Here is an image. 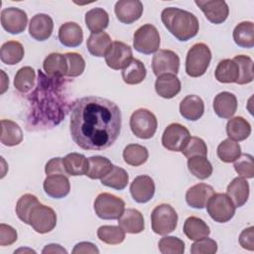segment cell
Masks as SVG:
<instances>
[{"instance_id":"6da1fadb","label":"cell","mask_w":254,"mask_h":254,"mask_svg":"<svg viewBox=\"0 0 254 254\" xmlns=\"http://www.w3.org/2000/svg\"><path fill=\"white\" fill-rule=\"evenodd\" d=\"M121 130V111L113 101L99 96L77 99L70 111L69 131L83 150L101 151L110 147Z\"/></svg>"},{"instance_id":"7a4b0ae2","label":"cell","mask_w":254,"mask_h":254,"mask_svg":"<svg viewBox=\"0 0 254 254\" xmlns=\"http://www.w3.org/2000/svg\"><path fill=\"white\" fill-rule=\"evenodd\" d=\"M39 78L37 88L33 93L34 112L40 113L37 120L44 126H54L59 124L65 116L66 98L63 90L64 77H46L45 74L38 70Z\"/></svg>"},{"instance_id":"3957f363","label":"cell","mask_w":254,"mask_h":254,"mask_svg":"<svg viewBox=\"0 0 254 254\" xmlns=\"http://www.w3.org/2000/svg\"><path fill=\"white\" fill-rule=\"evenodd\" d=\"M166 29L179 41L187 42L198 33L199 23L190 12L177 7H167L161 13Z\"/></svg>"},{"instance_id":"277c9868","label":"cell","mask_w":254,"mask_h":254,"mask_svg":"<svg viewBox=\"0 0 254 254\" xmlns=\"http://www.w3.org/2000/svg\"><path fill=\"white\" fill-rule=\"evenodd\" d=\"M211 61V52L203 43L194 44L187 54L186 72L190 77H198L205 73Z\"/></svg>"},{"instance_id":"5b68a950","label":"cell","mask_w":254,"mask_h":254,"mask_svg":"<svg viewBox=\"0 0 254 254\" xmlns=\"http://www.w3.org/2000/svg\"><path fill=\"white\" fill-rule=\"evenodd\" d=\"M152 230L159 235H168L173 232L178 225L177 211L168 203L157 205L151 213Z\"/></svg>"},{"instance_id":"8992f818","label":"cell","mask_w":254,"mask_h":254,"mask_svg":"<svg viewBox=\"0 0 254 254\" xmlns=\"http://www.w3.org/2000/svg\"><path fill=\"white\" fill-rule=\"evenodd\" d=\"M95 214L105 220L118 219L125 210V202L122 198L108 193H99L93 203Z\"/></svg>"},{"instance_id":"52a82bcc","label":"cell","mask_w":254,"mask_h":254,"mask_svg":"<svg viewBox=\"0 0 254 254\" xmlns=\"http://www.w3.org/2000/svg\"><path fill=\"white\" fill-rule=\"evenodd\" d=\"M158 127V121L153 112L146 108L135 110L130 117V128L133 134L140 139L152 138Z\"/></svg>"},{"instance_id":"ba28073f","label":"cell","mask_w":254,"mask_h":254,"mask_svg":"<svg viewBox=\"0 0 254 254\" xmlns=\"http://www.w3.org/2000/svg\"><path fill=\"white\" fill-rule=\"evenodd\" d=\"M160 34L157 28L151 24H145L138 28L133 36V47L144 55H151L159 51Z\"/></svg>"},{"instance_id":"9c48e42d","label":"cell","mask_w":254,"mask_h":254,"mask_svg":"<svg viewBox=\"0 0 254 254\" xmlns=\"http://www.w3.org/2000/svg\"><path fill=\"white\" fill-rule=\"evenodd\" d=\"M206 209L212 220L225 223L234 216L236 206L226 193L214 192L206 204Z\"/></svg>"},{"instance_id":"30bf717a","label":"cell","mask_w":254,"mask_h":254,"mask_svg":"<svg viewBox=\"0 0 254 254\" xmlns=\"http://www.w3.org/2000/svg\"><path fill=\"white\" fill-rule=\"evenodd\" d=\"M28 224L38 233H48L57 225V214L52 207L39 202L32 208L28 217Z\"/></svg>"},{"instance_id":"8fae6325","label":"cell","mask_w":254,"mask_h":254,"mask_svg":"<svg viewBox=\"0 0 254 254\" xmlns=\"http://www.w3.org/2000/svg\"><path fill=\"white\" fill-rule=\"evenodd\" d=\"M190 138V131L180 123H172L167 126L162 135V145L173 152H182Z\"/></svg>"},{"instance_id":"7c38bea8","label":"cell","mask_w":254,"mask_h":254,"mask_svg":"<svg viewBox=\"0 0 254 254\" xmlns=\"http://www.w3.org/2000/svg\"><path fill=\"white\" fill-rule=\"evenodd\" d=\"M180 68V58L171 50H159L152 59V69L155 75L165 73L177 74Z\"/></svg>"},{"instance_id":"4fadbf2b","label":"cell","mask_w":254,"mask_h":254,"mask_svg":"<svg viewBox=\"0 0 254 254\" xmlns=\"http://www.w3.org/2000/svg\"><path fill=\"white\" fill-rule=\"evenodd\" d=\"M105 63L106 64L115 70L123 69L133 59L132 49L129 45L115 41L112 42L111 47L107 51L105 55Z\"/></svg>"},{"instance_id":"5bb4252c","label":"cell","mask_w":254,"mask_h":254,"mask_svg":"<svg viewBox=\"0 0 254 254\" xmlns=\"http://www.w3.org/2000/svg\"><path fill=\"white\" fill-rule=\"evenodd\" d=\"M28 22L27 13L16 7H8L1 11V25L3 29L12 35L25 31Z\"/></svg>"},{"instance_id":"9a60e30c","label":"cell","mask_w":254,"mask_h":254,"mask_svg":"<svg viewBox=\"0 0 254 254\" xmlns=\"http://www.w3.org/2000/svg\"><path fill=\"white\" fill-rule=\"evenodd\" d=\"M194 3L212 24H221L228 17L229 8L223 0H195Z\"/></svg>"},{"instance_id":"2e32d148","label":"cell","mask_w":254,"mask_h":254,"mask_svg":"<svg viewBox=\"0 0 254 254\" xmlns=\"http://www.w3.org/2000/svg\"><path fill=\"white\" fill-rule=\"evenodd\" d=\"M143 4L139 0H119L114 6L117 19L127 25L139 20L143 14Z\"/></svg>"},{"instance_id":"e0dca14e","label":"cell","mask_w":254,"mask_h":254,"mask_svg":"<svg viewBox=\"0 0 254 254\" xmlns=\"http://www.w3.org/2000/svg\"><path fill=\"white\" fill-rule=\"evenodd\" d=\"M130 193L138 203L150 201L155 194V183L153 179L147 175L136 177L130 185Z\"/></svg>"},{"instance_id":"ac0fdd59","label":"cell","mask_w":254,"mask_h":254,"mask_svg":"<svg viewBox=\"0 0 254 254\" xmlns=\"http://www.w3.org/2000/svg\"><path fill=\"white\" fill-rule=\"evenodd\" d=\"M45 192L53 198H63L69 193L70 184L67 176L64 174L49 175L44 181Z\"/></svg>"},{"instance_id":"d6986e66","label":"cell","mask_w":254,"mask_h":254,"mask_svg":"<svg viewBox=\"0 0 254 254\" xmlns=\"http://www.w3.org/2000/svg\"><path fill=\"white\" fill-rule=\"evenodd\" d=\"M54 29L53 19L47 14H36L32 17L29 24V34L37 41L48 40Z\"/></svg>"},{"instance_id":"ffe728a7","label":"cell","mask_w":254,"mask_h":254,"mask_svg":"<svg viewBox=\"0 0 254 254\" xmlns=\"http://www.w3.org/2000/svg\"><path fill=\"white\" fill-rule=\"evenodd\" d=\"M214 194V190L211 186L200 183L190 187L186 193V201L187 203L193 208H204L210 199V197Z\"/></svg>"},{"instance_id":"44dd1931","label":"cell","mask_w":254,"mask_h":254,"mask_svg":"<svg viewBox=\"0 0 254 254\" xmlns=\"http://www.w3.org/2000/svg\"><path fill=\"white\" fill-rule=\"evenodd\" d=\"M215 114L223 119H230L237 110V98L228 91L219 92L213 99Z\"/></svg>"},{"instance_id":"7402d4cb","label":"cell","mask_w":254,"mask_h":254,"mask_svg":"<svg viewBox=\"0 0 254 254\" xmlns=\"http://www.w3.org/2000/svg\"><path fill=\"white\" fill-rule=\"evenodd\" d=\"M181 81L175 74H161L155 81V90L157 94L166 99L175 97L181 91Z\"/></svg>"},{"instance_id":"603a6c76","label":"cell","mask_w":254,"mask_h":254,"mask_svg":"<svg viewBox=\"0 0 254 254\" xmlns=\"http://www.w3.org/2000/svg\"><path fill=\"white\" fill-rule=\"evenodd\" d=\"M118 225L127 233H140L145 229L143 214L138 209L127 208L118 218Z\"/></svg>"},{"instance_id":"cb8c5ba5","label":"cell","mask_w":254,"mask_h":254,"mask_svg":"<svg viewBox=\"0 0 254 254\" xmlns=\"http://www.w3.org/2000/svg\"><path fill=\"white\" fill-rule=\"evenodd\" d=\"M59 40L62 45L68 48L78 47L83 40L81 27L74 22H66L59 29Z\"/></svg>"},{"instance_id":"d4e9b609","label":"cell","mask_w":254,"mask_h":254,"mask_svg":"<svg viewBox=\"0 0 254 254\" xmlns=\"http://www.w3.org/2000/svg\"><path fill=\"white\" fill-rule=\"evenodd\" d=\"M203 112L204 103L198 95H187L180 103V113L187 120L196 121L203 115Z\"/></svg>"},{"instance_id":"484cf974","label":"cell","mask_w":254,"mask_h":254,"mask_svg":"<svg viewBox=\"0 0 254 254\" xmlns=\"http://www.w3.org/2000/svg\"><path fill=\"white\" fill-rule=\"evenodd\" d=\"M226 194L236 207L243 206L249 197V184L246 179L241 177L234 178L227 186Z\"/></svg>"},{"instance_id":"4316f807","label":"cell","mask_w":254,"mask_h":254,"mask_svg":"<svg viewBox=\"0 0 254 254\" xmlns=\"http://www.w3.org/2000/svg\"><path fill=\"white\" fill-rule=\"evenodd\" d=\"M112 45L110 36L105 32L91 33L86 41V47L90 55L101 58L105 57L107 51Z\"/></svg>"},{"instance_id":"83f0119b","label":"cell","mask_w":254,"mask_h":254,"mask_svg":"<svg viewBox=\"0 0 254 254\" xmlns=\"http://www.w3.org/2000/svg\"><path fill=\"white\" fill-rule=\"evenodd\" d=\"M43 67L49 76L64 77L67 72L66 58L63 54L52 53L44 60Z\"/></svg>"},{"instance_id":"f1b7e54d","label":"cell","mask_w":254,"mask_h":254,"mask_svg":"<svg viewBox=\"0 0 254 254\" xmlns=\"http://www.w3.org/2000/svg\"><path fill=\"white\" fill-rule=\"evenodd\" d=\"M226 133L229 139L240 142L249 137L251 134L250 123L241 116L230 118L226 124Z\"/></svg>"},{"instance_id":"f546056e","label":"cell","mask_w":254,"mask_h":254,"mask_svg":"<svg viewBox=\"0 0 254 254\" xmlns=\"http://www.w3.org/2000/svg\"><path fill=\"white\" fill-rule=\"evenodd\" d=\"M64 167L67 176H83L88 170V159L78 153H69L63 158Z\"/></svg>"},{"instance_id":"4dcf8cb0","label":"cell","mask_w":254,"mask_h":254,"mask_svg":"<svg viewBox=\"0 0 254 254\" xmlns=\"http://www.w3.org/2000/svg\"><path fill=\"white\" fill-rule=\"evenodd\" d=\"M214 76L217 81L221 83H233L236 82L239 77L238 64L230 59L222 60L218 63Z\"/></svg>"},{"instance_id":"1f68e13d","label":"cell","mask_w":254,"mask_h":254,"mask_svg":"<svg viewBox=\"0 0 254 254\" xmlns=\"http://www.w3.org/2000/svg\"><path fill=\"white\" fill-rule=\"evenodd\" d=\"M23 141V132L20 126L8 119L1 120V143L8 147L19 145Z\"/></svg>"},{"instance_id":"d6a6232c","label":"cell","mask_w":254,"mask_h":254,"mask_svg":"<svg viewBox=\"0 0 254 254\" xmlns=\"http://www.w3.org/2000/svg\"><path fill=\"white\" fill-rule=\"evenodd\" d=\"M24 54L23 45L17 41H8L0 49V59L3 64L8 65L19 64L23 60Z\"/></svg>"},{"instance_id":"836d02e7","label":"cell","mask_w":254,"mask_h":254,"mask_svg":"<svg viewBox=\"0 0 254 254\" xmlns=\"http://www.w3.org/2000/svg\"><path fill=\"white\" fill-rule=\"evenodd\" d=\"M147 69L145 64L137 59H132L122 69V78L125 83L130 85L141 83L145 79Z\"/></svg>"},{"instance_id":"e575fe53","label":"cell","mask_w":254,"mask_h":254,"mask_svg":"<svg viewBox=\"0 0 254 254\" xmlns=\"http://www.w3.org/2000/svg\"><path fill=\"white\" fill-rule=\"evenodd\" d=\"M233 40L241 48L251 49L254 47V24L251 21L239 23L233 30Z\"/></svg>"},{"instance_id":"d590c367","label":"cell","mask_w":254,"mask_h":254,"mask_svg":"<svg viewBox=\"0 0 254 254\" xmlns=\"http://www.w3.org/2000/svg\"><path fill=\"white\" fill-rule=\"evenodd\" d=\"M85 25L91 33L102 32L109 24L108 13L102 8H92L85 13Z\"/></svg>"},{"instance_id":"8d00e7d4","label":"cell","mask_w":254,"mask_h":254,"mask_svg":"<svg viewBox=\"0 0 254 254\" xmlns=\"http://www.w3.org/2000/svg\"><path fill=\"white\" fill-rule=\"evenodd\" d=\"M184 233L190 240H197L208 236L210 233L209 226L199 217L190 216L184 223Z\"/></svg>"},{"instance_id":"74e56055","label":"cell","mask_w":254,"mask_h":254,"mask_svg":"<svg viewBox=\"0 0 254 254\" xmlns=\"http://www.w3.org/2000/svg\"><path fill=\"white\" fill-rule=\"evenodd\" d=\"M123 160L127 165L139 167L145 164L149 158V152L146 147L139 144L127 145L122 153Z\"/></svg>"},{"instance_id":"f35d334b","label":"cell","mask_w":254,"mask_h":254,"mask_svg":"<svg viewBox=\"0 0 254 254\" xmlns=\"http://www.w3.org/2000/svg\"><path fill=\"white\" fill-rule=\"evenodd\" d=\"M100 182L103 186L117 190H122L128 185L129 176L124 169L113 165L110 172L102 179H100Z\"/></svg>"},{"instance_id":"ab89813d","label":"cell","mask_w":254,"mask_h":254,"mask_svg":"<svg viewBox=\"0 0 254 254\" xmlns=\"http://www.w3.org/2000/svg\"><path fill=\"white\" fill-rule=\"evenodd\" d=\"M36 71L31 66H23L15 74L14 86L20 93H28L35 86Z\"/></svg>"},{"instance_id":"60d3db41","label":"cell","mask_w":254,"mask_h":254,"mask_svg":"<svg viewBox=\"0 0 254 254\" xmlns=\"http://www.w3.org/2000/svg\"><path fill=\"white\" fill-rule=\"evenodd\" d=\"M112 163L105 157L92 156L88 158V170L85 176L91 180L102 179L112 169Z\"/></svg>"},{"instance_id":"b9f144b4","label":"cell","mask_w":254,"mask_h":254,"mask_svg":"<svg viewBox=\"0 0 254 254\" xmlns=\"http://www.w3.org/2000/svg\"><path fill=\"white\" fill-rule=\"evenodd\" d=\"M188 169L192 176L199 180H205L212 174V166L204 156L188 158Z\"/></svg>"},{"instance_id":"7bdbcfd3","label":"cell","mask_w":254,"mask_h":254,"mask_svg":"<svg viewBox=\"0 0 254 254\" xmlns=\"http://www.w3.org/2000/svg\"><path fill=\"white\" fill-rule=\"evenodd\" d=\"M97 237L106 244L117 245L124 241L125 231L119 225H102L97 229Z\"/></svg>"},{"instance_id":"ee69618b","label":"cell","mask_w":254,"mask_h":254,"mask_svg":"<svg viewBox=\"0 0 254 254\" xmlns=\"http://www.w3.org/2000/svg\"><path fill=\"white\" fill-rule=\"evenodd\" d=\"M233 61L238 64L239 67V77L236 83L243 85L252 82L254 79L252 59L245 55H239L235 56L233 58Z\"/></svg>"},{"instance_id":"f6af8a7d","label":"cell","mask_w":254,"mask_h":254,"mask_svg":"<svg viewBox=\"0 0 254 254\" xmlns=\"http://www.w3.org/2000/svg\"><path fill=\"white\" fill-rule=\"evenodd\" d=\"M217 156L224 163H232L234 162L241 154L240 145L231 140L225 139L223 140L217 147Z\"/></svg>"},{"instance_id":"bcb514c9","label":"cell","mask_w":254,"mask_h":254,"mask_svg":"<svg viewBox=\"0 0 254 254\" xmlns=\"http://www.w3.org/2000/svg\"><path fill=\"white\" fill-rule=\"evenodd\" d=\"M40 201L38 197L31 193H25L23 194L17 201L16 204V214L19 217L20 220H22L24 223L28 224V217L32 210V208L38 204Z\"/></svg>"},{"instance_id":"7dc6e473","label":"cell","mask_w":254,"mask_h":254,"mask_svg":"<svg viewBox=\"0 0 254 254\" xmlns=\"http://www.w3.org/2000/svg\"><path fill=\"white\" fill-rule=\"evenodd\" d=\"M235 172L244 179H252L254 177V161L250 154H240L234 161Z\"/></svg>"},{"instance_id":"c3c4849f","label":"cell","mask_w":254,"mask_h":254,"mask_svg":"<svg viewBox=\"0 0 254 254\" xmlns=\"http://www.w3.org/2000/svg\"><path fill=\"white\" fill-rule=\"evenodd\" d=\"M158 246L162 254H183L185 252V242L176 236L161 238Z\"/></svg>"},{"instance_id":"681fc988","label":"cell","mask_w":254,"mask_h":254,"mask_svg":"<svg viewBox=\"0 0 254 254\" xmlns=\"http://www.w3.org/2000/svg\"><path fill=\"white\" fill-rule=\"evenodd\" d=\"M67 62V77H77L84 71L85 62L81 55L77 53H65L64 54Z\"/></svg>"},{"instance_id":"f907efd6","label":"cell","mask_w":254,"mask_h":254,"mask_svg":"<svg viewBox=\"0 0 254 254\" xmlns=\"http://www.w3.org/2000/svg\"><path fill=\"white\" fill-rule=\"evenodd\" d=\"M183 155L187 158L193 156H207V147L205 142L199 137H190L186 147L182 151Z\"/></svg>"},{"instance_id":"816d5d0a","label":"cell","mask_w":254,"mask_h":254,"mask_svg":"<svg viewBox=\"0 0 254 254\" xmlns=\"http://www.w3.org/2000/svg\"><path fill=\"white\" fill-rule=\"evenodd\" d=\"M217 251V243L207 236L199 238L190 247L191 254H214Z\"/></svg>"},{"instance_id":"f5cc1de1","label":"cell","mask_w":254,"mask_h":254,"mask_svg":"<svg viewBox=\"0 0 254 254\" xmlns=\"http://www.w3.org/2000/svg\"><path fill=\"white\" fill-rule=\"evenodd\" d=\"M18 239L17 231L10 225L0 224V246H8L16 242Z\"/></svg>"},{"instance_id":"db71d44e","label":"cell","mask_w":254,"mask_h":254,"mask_svg":"<svg viewBox=\"0 0 254 254\" xmlns=\"http://www.w3.org/2000/svg\"><path fill=\"white\" fill-rule=\"evenodd\" d=\"M239 244L242 248L253 251L254 250V227L250 226L241 231L239 235Z\"/></svg>"},{"instance_id":"11a10c76","label":"cell","mask_w":254,"mask_h":254,"mask_svg":"<svg viewBox=\"0 0 254 254\" xmlns=\"http://www.w3.org/2000/svg\"><path fill=\"white\" fill-rule=\"evenodd\" d=\"M45 172H46L47 176H49V175H56V174H64V175L67 176V174L65 173L64 167L63 158H60V157L51 159L46 164Z\"/></svg>"},{"instance_id":"9f6ffc18","label":"cell","mask_w":254,"mask_h":254,"mask_svg":"<svg viewBox=\"0 0 254 254\" xmlns=\"http://www.w3.org/2000/svg\"><path fill=\"white\" fill-rule=\"evenodd\" d=\"M72 253L73 254H86V253H93V254H98L99 250L98 248L91 242H79L77 244H75L74 248L72 249Z\"/></svg>"},{"instance_id":"6f0895ef","label":"cell","mask_w":254,"mask_h":254,"mask_svg":"<svg viewBox=\"0 0 254 254\" xmlns=\"http://www.w3.org/2000/svg\"><path fill=\"white\" fill-rule=\"evenodd\" d=\"M42 253L43 254H47V253H64V254H66L67 251L60 244L52 243V244L46 245L45 248L42 250Z\"/></svg>"},{"instance_id":"680465c9","label":"cell","mask_w":254,"mask_h":254,"mask_svg":"<svg viewBox=\"0 0 254 254\" xmlns=\"http://www.w3.org/2000/svg\"><path fill=\"white\" fill-rule=\"evenodd\" d=\"M0 71H1V73L3 74V76H4V78H3V80H2V87H1V94H3V93L5 92V90L7 89L8 85H9V79L6 78V74H5L4 70H0Z\"/></svg>"},{"instance_id":"91938a15","label":"cell","mask_w":254,"mask_h":254,"mask_svg":"<svg viewBox=\"0 0 254 254\" xmlns=\"http://www.w3.org/2000/svg\"><path fill=\"white\" fill-rule=\"evenodd\" d=\"M21 251H30V252H35L34 250H31V249H19V250H17V251H15L14 253H18V252H21Z\"/></svg>"}]
</instances>
